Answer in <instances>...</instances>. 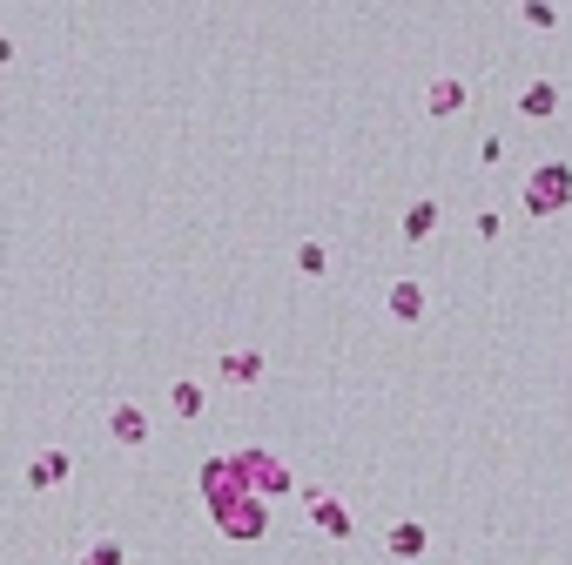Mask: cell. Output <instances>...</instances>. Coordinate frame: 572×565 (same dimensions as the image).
I'll list each match as a JSON object with an SVG mask.
<instances>
[{"instance_id": "obj_2", "label": "cell", "mask_w": 572, "mask_h": 565, "mask_svg": "<svg viewBox=\"0 0 572 565\" xmlns=\"http://www.w3.org/2000/svg\"><path fill=\"white\" fill-rule=\"evenodd\" d=\"M525 216H565L572 209V161H559V155H546L539 169L525 176Z\"/></svg>"}, {"instance_id": "obj_16", "label": "cell", "mask_w": 572, "mask_h": 565, "mask_svg": "<svg viewBox=\"0 0 572 565\" xmlns=\"http://www.w3.org/2000/svg\"><path fill=\"white\" fill-rule=\"evenodd\" d=\"M519 21L539 27V34H552V27H559V8H552V0H519Z\"/></svg>"}, {"instance_id": "obj_17", "label": "cell", "mask_w": 572, "mask_h": 565, "mask_svg": "<svg viewBox=\"0 0 572 565\" xmlns=\"http://www.w3.org/2000/svg\"><path fill=\"white\" fill-rule=\"evenodd\" d=\"M472 229H478V242H499V229H506V223H499V209H478V216H472Z\"/></svg>"}, {"instance_id": "obj_14", "label": "cell", "mask_w": 572, "mask_h": 565, "mask_svg": "<svg viewBox=\"0 0 572 565\" xmlns=\"http://www.w3.org/2000/svg\"><path fill=\"white\" fill-rule=\"evenodd\" d=\"M74 565H129V545L122 539H95V545H82Z\"/></svg>"}, {"instance_id": "obj_9", "label": "cell", "mask_w": 572, "mask_h": 565, "mask_svg": "<svg viewBox=\"0 0 572 565\" xmlns=\"http://www.w3.org/2000/svg\"><path fill=\"white\" fill-rule=\"evenodd\" d=\"M68 471H74L68 452H34L27 458V492H54V484H68Z\"/></svg>"}, {"instance_id": "obj_13", "label": "cell", "mask_w": 572, "mask_h": 565, "mask_svg": "<svg viewBox=\"0 0 572 565\" xmlns=\"http://www.w3.org/2000/svg\"><path fill=\"white\" fill-rule=\"evenodd\" d=\"M203 404H209V397H203V384H188V377H182V384H169V411H175V418H203Z\"/></svg>"}, {"instance_id": "obj_15", "label": "cell", "mask_w": 572, "mask_h": 565, "mask_svg": "<svg viewBox=\"0 0 572 565\" xmlns=\"http://www.w3.org/2000/svg\"><path fill=\"white\" fill-rule=\"evenodd\" d=\"M296 269H303V276H324V269H330V250H324L317 236H303V242H296Z\"/></svg>"}, {"instance_id": "obj_5", "label": "cell", "mask_w": 572, "mask_h": 565, "mask_svg": "<svg viewBox=\"0 0 572 565\" xmlns=\"http://www.w3.org/2000/svg\"><path fill=\"white\" fill-rule=\"evenodd\" d=\"M425 310H431V297H425V282H417V276H398L385 290V316L391 323H425Z\"/></svg>"}, {"instance_id": "obj_12", "label": "cell", "mask_w": 572, "mask_h": 565, "mask_svg": "<svg viewBox=\"0 0 572 565\" xmlns=\"http://www.w3.org/2000/svg\"><path fill=\"white\" fill-rule=\"evenodd\" d=\"M519 115H525V121H552V115H559V88H552L546 74H539V81H525V95H519Z\"/></svg>"}, {"instance_id": "obj_7", "label": "cell", "mask_w": 572, "mask_h": 565, "mask_svg": "<svg viewBox=\"0 0 572 565\" xmlns=\"http://www.w3.org/2000/svg\"><path fill=\"white\" fill-rule=\"evenodd\" d=\"M385 545H391V558H404V565H417L431 552V525L425 518H398L391 532H385Z\"/></svg>"}, {"instance_id": "obj_4", "label": "cell", "mask_w": 572, "mask_h": 565, "mask_svg": "<svg viewBox=\"0 0 572 565\" xmlns=\"http://www.w3.org/2000/svg\"><path fill=\"white\" fill-rule=\"evenodd\" d=\"M303 512H311V525L324 539H357V518H351V505H343L337 492H324V484H303Z\"/></svg>"}, {"instance_id": "obj_11", "label": "cell", "mask_w": 572, "mask_h": 565, "mask_svg": "<svg viewBox=\"0 0 572 565\" xmlns=\"http://www.w3.org/2000/svg\"><path fill=\"white\" fill-rule=\"evenodd\" d=\"M438 223H445V209H438V202L425 195V202H411V209H404L398 236H404V242H431V236H438Z\"/></svg>"}, {"instance_id": "obj_3", "label": "cell", "mask_w": 572, "mask_h": 565, "mask_svg": "<svg viewBox=\"0 0 572 565\" xmlns=\"http://www.w3.org/2000/svg\"><path fill=\"white\" fill-rule=\"evenodd\" d=\"M236 465H243V484H250L256 498H270V505L296 492V471H290L277 452H263V444H243V452H236Z\"/></svg>"}, {"instance_id": "obj_10", "label": "cell", "mask_w": 572, "mask_h": 565, "mask_svg": "<svg viewBox=\"0 0 572 565\" xmlns=\"http://www.w3.org/2000/svg\"><path fill=\"white\" fill-rule=\"evenodd\" d=\"M458 108H465V81H458V74H438L431 88H425V115H431V121H451Z\"/></svg>"}, {"instance_id": "obj_1", "label": "cell", "mask_w": 572, "mask_h": 565, "mask_svg": "<svg viewBox=\"0 0 572 565\" xmlns=\"http://www.w3.org/2000/svg\"><path fill=\"white\" fill-rule=\"evenodd\" d=\"M196 492H203V505H209V518H216V532H222V539L256 545L263 532H270V498H256L250 484H243L236 452H216V458H203V471H196Z\"/></svg>"}, {"instance_id": "obj_6", "label": "cell", "mask_w": 572, "mask_h": 565, "mask_svg": "<svg viewBox=\"0 0 572 565\" xmlns=\"http://www.w3.org/2000/svg\"><path fill=\"white\" fill-rule=\"evenodd\" d=\"M148 431H156V424H148V411H142V404H108V437L114 444H129V452H135V444H148Z\"/></svg>"}, {"instance_id": "obj_8", "label": "cell", "mask_w": 572, "mask_h": 565, "mask_svg": "<svg viewBox=\"0 0 572 565\" xmlns=\"http://www.w3.org/2000/svg\"><path fill=\"white\" fill-rule=\"evenodd\" d=\"M263 371H270V357H263V350H222V357H216V377L236 384V390H250Z\"/></svg>"}]
</instances>
